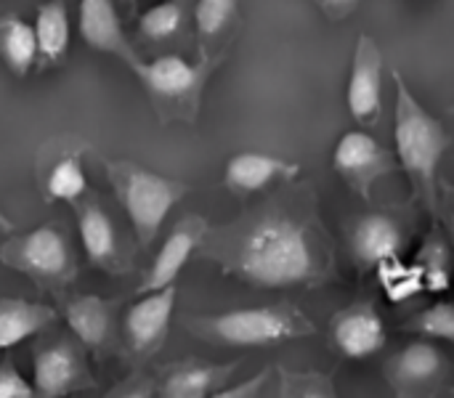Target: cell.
Returning <instances> with one entry per match:
<instances>
[{"instance_id": "12", "label": "cell", "mask_w": 454, "mask_h": 398, "mask_svg": "<svg viewBox=\"0 0 454 398\" xmlns=\"http://www.w3.org/2000/svg\"><path fill=\"white\" fill-rule=\"evenodd\" d=\"M330 335L348 359H367L386 346V324L372 303H354L333 316Z\"/></svg>"}, {"instance_id": "35", "label": "cell", "mask_w": 454, "mask_h": 398, "mask_svg": "<svg viewBox=\"0 0 454 398\" xmlns=\"http://www.w3.org/2000/svg\"><path fill=\"white\" fill-rule=\"evenodd\" d=\"M176 3H181V0H176Z\"/></svg>"}, {"instance_id": "27", "label": "cell", "mask_w": 454, "mask_h": 398, "mask_svg": "<svg viewBox=\"0 0 454 398\" xmlns=\"http://www.w3.org/2000/svg\"><path fill=\"white\" fill-rule=\"evenodd\" d=\"M378 274H380V279H383V285H386L388 298H391V300H396V303H402V300H407V298L418 295L420 290H426V285H423V277H420L418 266L404 269V266L399 263V258H394V261L383 263V266L378 269Z\"/></svg>"}, {"instance_id": "34", "label": "cell", "mask_w": 454, "mask_h": 398, "mask_svg": "<svg viewBox=\"0 0 454 398\" xmlns=\"http://www.w3.org/2000/svg\"><path fill=\"white\" fill-rule=\"evenodd\" d=\"M120 3H125L128 8H136V0H120Z\"/></svg>"}, {"instance_id": "23", "label": "cell", "mask_w": 454, "mask_h": 398, "mask_svg": "<svg viewBox=\"0 0 454 398\" xmlns=\"http://www.w3.org/2000/svg\"><path fill=\"white\" fill-rule=\"evenodd\" d=\"M85 189H88L85 170H82L80 157H74V154L59 160L45 178L48 202H77L85 194Z\"/></svg>"}, {"instance_id": "19", "label": "cell", "mask_w": 454, "mask_h": 398, "mask_svg": "<svg viewBox=\"0 0 454 398\" xmlns=\"http://www.w3.org/2000/svg\"><path fill=\"white\" fill-rule=\"evenodd\" d=\"M53 322H56V311L43 303L21 300V298H0V351L24 343L27 338L37 335Z\"/></svg>"}, {"instance_id": "15", "label": "cell", "mask_w": 454, "mask_h": 398, "mask_svg": "<svg viewBox=\"0 0 454 398\" xmlns=\"http://www.w3.org/2000/svg\"><path fill=\"white\" fill-rule=\"evenodd\" d=\"M298 173H301V165L285 157H277L269 152H239L226 162L223 181L234 194L247 197L277 181H290Z\"/></svg>"}, {"instance_id": "4", "label": "cell", "mask_w": 454, "mask_h": 398, "mask_svg": "<svg viewBox=\"0 0 454 398\" xmlns=\"http://www.w3.org/2000/svg\"><path fill=\"white\" fill-rule=\"evenodd\" d=\"M106 173L138 242L149 247L170 210L186 194V186L128 160L106 162Z\"/></svg>"}, {"instance_id": "32", "label": "cell", "mask_w": 454, "mask_h": 398, "mask_svg": "<svg viewBox=\"0 0 454 398\" xmlns=\"http://www.w3.org/2000/svg\"><path fill=\"white\" fill-rule=\"evenodd\" d=\"M447 221H450V234H452V247H454V199H452V205H450V215H447Z\"/></svg>"}, {"instance_id": "13", "label": "cell", "mask_w": 454, "mask_h": 398, "mask_svg": "<svg viewBox=\"0 0 454 398\" xmlns=\"http://www.w3.org/2000/svg\"><path fill=\"white\" fill-rule=\"evenodd\" d=\"M32 378H35L32 380L35 394L43 398L67 396L74 388H80L82 383H88L85 362L69 340H59V343L40 348L35 354Z\"/></svg>"}, {"instance_id": "31", "label": "cell", "mask_w": 454, "mask_h": 398, "mask_svg": "<svg viewBox=\"0 0 454 398\" xmlns=\"http://www.w3.org/2000/svg\"><path fill=\"white\" fill-rule=\"evenodd\" d=\"M319 3V8L330 16V19H343V16H348L362 0H317Z\"/></svg>"}, {"instance_id": "14", "label": "cell", "mask_w": 454, "mask_h": 398, "mask_svg": "<svg viewBox=\"0 0 454 398\" xmlns=\"http://www.w3.org/2000/svg\"><path fill=\"white\" fill-rule=\"evenodd\" d=\"M77 24H80V37L93 51L117 56L128 66L138 64V56L122 32V21H120V13L114 8V0H80Z\"/></svg>"}, {"instance_id": "30", "label": "cell", "mask_w": 454, "mask_h": 398, "mask_svg": "<svg viewBox=\"0 0 454 398\" xmlns=\"http://www.w3.org/2000/svg\"><path fill=\"white\" fill-rule=\"evenodd\" d=\"M269 378H271V372L266 370V372H261V375L250 378V380H247V383H242V386H234V388H221V391H215V398H253V396H258V394L263 391V386L269 383Z\"/></svg>"}, {"instance_id": "7", "label": "cell", "mask_w": 454, "mask_h": 398, "mask_svg": "<svg viewBox=\"0 0 454 398\" xmlns=\"http://www.w3.org/2000/svg\"><path fill=\"white\" fill-rule=\"evenodd\" d=\"M333 168L362 199L372 197V186L380 178L402 170L396 154H391L367 130H348L340 136L333 152Z\"/></svg>"}, {"instance_id": "28", "label": "cell", "mask_w": 454, "mask_h": 398, "mask_svg": "<svg viewBox=\"0 0 454 398\" xmlns=\"http://www.w3.org/2000/svg\"><path fill=\"white\" fill-rule=\"evenodd\" d=\"M415 266L423 277L426 290H447L450 287V255L439 239H428V245L420 250Z\"/></svg>"}, {"instance_id": "6", "label": "cell", "mask_w": 454, "mask_h": 398, "mask_svg": "<svg viewBox=\"0 0 454 398\" xmlns=\"http://www.w3.org/2000/svg\"><path fill=\"white\" fill-rule=\"evenodd\" d=\"M0 261L40 285H67L74 277V255L69 242L53 226H40L13 237L0 247Z\"/></svg>"}, {"instance_id": "26", "label": "cell", "mask_w": 454, "mask_h": 398, "mask_svg": "<svg viewBox=\"0 0 454 398\" xmlns=\"http://www.w3.org/2000/svg\"><path fill=\"white\" fill-rule=\"evenodd\" d=\"M410 332H418L428 340H447L454 343V303H436L420 311L415 319L407 322Z\"/></svg>"}, {"instance_id": "9", "label": "cell", "mask_w": 454, "mask_h": 398, "mask_svg": "<svg viewBox=\"0 0 454 398\" xmlns=\"http://www.w3.org/2000/svg\"><path fill=\"white\" fill-rule=\"evenodd\" d=\"M176 308V287L168 285L162 290L144 293L138 303H133L125 314V338L138 356H152L168 338L170 319Z\"/></svg>"}, {"instance_id": "16", "label": "cell", "mask_w": 454, "mask_h": 398, "mask_svg": "<svg viewBox=\"0 0 454 398\" xmlns=\"http://www.w3.org/2000/svg\"><path fill=\"white\" fill-rule=\"evenodd\" d=\"M402 247H404V234L399 223L383 213L362 215L351 231L354 258L367 269H380L383 263L399 258Z\"/></svg>"}, {"instance_id": "33", "label": "cell", "mask_w": 454, "mask_h": 398, "mask_svg": "<svg viewBox=\"0 0 454 398\" xmlns=\"http://www.w3.org/2000/svg\"><path fill=\"white\" fill-rule=\"evenodd\" d=\"M0 231H11V223L0 215Z\"/></svg>"}, {"instance_id": "8", "label": "cell", "mask_w": 454, "mask_h": 398, "mask_svg": "<svg viewBox=\"0 0 454 398\" xmlns=\"http://www.w3.org/2000/svg\"><path fill=\"white\" fill-rule=\"evenodd\" d=\"M346 104L359 125H378L383 112V53L370 35H359L356 40Z\"/></svg>"}, {"instance_id": "22", "label": "cell", "mask_w": 454, "mask_h": 398, "mask_svg": "<svg viewBox=\"0 0 454 398\" xmlns=\"http://www.w3.org/2000/svg\"><path fill=\"white\" fill-rule=\"evenodd\" d=\"M67 324L72 327L74 338L90 348H98L109 335V306L96 295H82L72 300L64 311Z\"/></svg>"}, {"instance_id": "3", "label": "cell", "mask_w": 454, "mask_h": 398, "mask_svg": "<svg viewBox=\"0 0 454 398\" xmlns=\"http://www.w3.org/2000/svg\"><path fill=\"white\" fill-rule=\"evenodd\" d=\"M189 332L234 348H269L279 343H290L298 338H309L317 332L314 322L290 303L255 306V308H234L215 316L189 319Z\"/></svg>"}, {"instance_id": "29", "label": "cell", "mask_w": 454, "mask_h": 398, "mask_svg": "<svg viewBox=\"0 0 454 398\" xmlns=\"http://www.w3.org/2000/svg\"><path fill=\"white\" fill-rule=\"evenodd\" d=\"M35 394V386L27 383L11 362H3L0 364V398H32Z\"/></svg>"}, {"instance_id": "5", "label": "cell", "mask_w": 454, "mask_h": 398, "mask_svg": "<svg viewBox=\"0 0 454 398\" xmlns=\"http://www.w3.org/2000/svg\"><path fill=\"white\" fill-rule=\"evenodd\" d=\"M218 59L202 56L200 61H186L176 53L157 56L152 61H138L130 69L146 88L154 109L162 120H186L194 122L202 101L205 82L215 69Z\"/></svg>"}, {"instance_id": "10", "label": "cell", "mask_w": 454, "mask_h": 398, "mask_svg": "<svg viewBox=\"0 0 454 398\" xmlns=\"http://www.w3.org/2000/svg\"><path fill=\"white\" fill-rule=\"evenodd\" d=\"M205 237H207L205 218L186 215L184 221H178L176 229L162 242L160 253L154 255V263H152L144 285L138 287V295L152 293V290H162V287L173 285L178 279V274L184 271V266L189 263V258L202 247Z\"/></svg>"}, {"instance_id": "18", "label": "cell", "mask_w": 454, "mask_h": 398, "mask_svg": "<svg viewBox=\"0 0 454 398\" xmlns=\"http://www.w3.org/2000/svg\"><path fill=\"white\" fill-rule=\"evenodd\" d=\"M237 362L231 364H207V362H184L170 367L160 386V396L165 398H205L213 391H221L226 380L234 375Z\"/></svg>"}, {"instance_id": "11", "label": "cell", "mask_w": 454, "mask_h": 398, "mask_svg": "<svg viewBox=\"0 0 454 398\" xmlns=\"http://www.w3.org/2000/svg\"><path fill=\"white\" fill-rule=\"evenodd\" d=\"M444 375H447V359L428 340L404 346L388 362V383L394 386L396 396L428 394L444 380Z\"/></svg>"}, {"instance_id": "36", "label": "cell", "mask_w": 454, "mask_h": 398, "mask_svg": "<svg viewBox=\"0 0 454 398\" xmlns=\"http://www.w3.org/2000/svg\"><path fill=\"white\" fill-rule=\"evenodd\" d=\"M452 112H454V104H452Z\"/></svg>"}, {"instance_id": "1", "label": "cell", "mask_w": 454, "mask_h": 398, "mask_svg": "<svg viewBox=\"0 0 454 398\" xmlns=\"http://www.w3.org/2000/svg\"><path fill=\"white\" fill-rule=\"evenodd\" d=\"M205 255L247 285L279 290L314 285L325 277V258L306 218L290 210H263L237 226L205 237Z\"/></svg>"}, {"instance_id": "20", "label": "cell", "mask_w": 454, "mask_h": 398, "mask_svg": "<svg viewBox=\"0 0 454 398\" xmlns=\"http://www.w3.org/2000/svg\"><path fill=\"white\" fill-rule=\"evenodd\" d=\"M0 59L16 77H27L35 61L40 59L35 24H27L19 16L0 19Z\"/></svg>"}, {"instance_id": "25", "label": "cell", "mask_w": 454, "mask_h": 398, "mask_svg": "<svg viewBox=\"0 0 454 398\" xmlns=\"http://www.w3.org/2000/svg\"><path fill=\"white\" fill-rule=\"evenodd\" d=\"M237 3L239 0H197L194 21H197L202 45L213 43L231 24V19L237 13Z\"/></svg>"}, {"instance_id": "24", "label": "cell", "mask_w": 454, "mask_h": 398, "mask_svg": "<svg viewBox=\"0 0 454 398\" xmlns=\"http://www.w3.org/2000/svg\"><path fill=\"white\" fill-rule=\"evenodd\" d=\"M184 21H186L184 5L176 3V0H165V3H160L154 8H149L138 19V29L149 40H168V37H173V35L181 32Z\"/></svg>"}, {"instance_id": "2", "label": "cell", "mask_w": 454, "mask_h": 398, "mask_svg": "<svg viewBox=\"0 0 454 398\" xmlns=\"http://www.w3.org/2000/svg\"><path fill=\"white\" fill-rule=\"evenodd\" d=\"M396 101H394V144L402 170L415 183L420 199L434 210L436 207V173L444 152L450 149V136L407 88L404 77L394 72Z\"/></svg>"}, {"instance_id": "17", "label": "cell", "mask_w": 454, "mask_h": 398, "mask_svg": "<svg viewBox=\"0 0 454 398\" xmlns=\"http://www.w3.org/2000/svg\"><path fill=\"white\" fill-rule=\"evenodd\" d=\"M77 218H80V239L88 261L98 269L120 271L122 269L120 237L106 210L98 207L96 202H82V207H77Z\"/></svg>"}, {"instance_id": "21", "label": "cell", "mask_w": 454, "mask_h": 398, "mask_svg": "<svg viewBox=\"0 0 454 398\" xmlns=\"http://www.w3.org/2000/svg\"><path fill=\"white\" fill-rule=\"evenodd\" d=\"M35 35L40 59L45 64H56L59 59H64L69 48V16L64 0H48L40 5L35 19Z\"/></svg>"}]
</instances>
